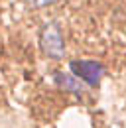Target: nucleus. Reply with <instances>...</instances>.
Returning a JSON list of instances; mask_svg holds the SVG:
<instances>
[{
  "label": "nucleus",
  "instance_id": "f257e3e1",
  "mask_svg": "<svg viewBox=\"0 0 126 128\" xmlns=\"http://www.w3.org/2000/svg\"><path fill=\"white\" fill-rule=\"evenodd\" d=\"M42 49L49 57H63V36L55 24H47L42 32Z\"/></svg>",
  "mask_w": 126,
  "mask_h": 128
},
{
  "label": "nucleus",
  "instance_id": "f03ea898",
  "mask_svg": "<svg viewBox=\"0 0 126 128\" xmlns=\"http://www.w3.org/2000/svg\"><path fill=\"white\" fill-rule=\"evenodd\" d=\"M71 71L77 75L79 79H83L89 85H98V81L102 77L104 69L102 65L96 63V61H89V59H83V61H71Z\"/></svg>",
  "mask_w": 126,
  "mask_h": 128
},
{
  "label": "nucleus",
  "instance_id": "7ed1b4c3",
  "mask_svg": "<svg viewBox=\"0 0 126 128\" xmlns=\"http://www.w3.org/2000/svg\"><path fill=\"white\" fill-rule=\"evenodd\" d=\"M55 79H57V83H59L61 87L69 89V91H73V93H81V85H79V83L73 79V77L63 75V73H55Z\"/></svg>",
  "mask_w": 126,
  "mask_h": 128
},
{
  "label": "nucleus",
  "instance_id": "20e7f679",
  "mask_svg": "<svg viewBox=\"0 0 126 128\" xmlns=\"http://www.w3.org/2000/svg\"><path fill=\"white\" fill-rule=\"evenodd\" d=\"M32 6H47V4H53V2H57V0H28Z\"/></svg>",
  "mask_w": 126,
  "mask_h": 128
}]
</instances>
